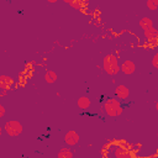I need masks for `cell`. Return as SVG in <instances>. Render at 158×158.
Segmentation results:
<instances>
[{"label":"cell","mask_w":158,"mask_h":158,"mask_svg":"<svg viewBox=\"0 0 158 158\" xmlns=\"http://www.w3.org/2000/svg\"><path fill=\"white\" fill-rule=\"evenodd\" d=\"M146 5L149 10H157L158 9V0H147Z\"/></svg>","instance_id":"obj_14"},{"label":"cell","mask_w":158,"mask_h":158,"mask_svg":"<svg viewBox=\"0 0 158 158\" xmlns=\"http://www.w3.org/2000/svg\"><path fill=\"white\" fill-rule=\"evenodd\" d=\"M64 142H65L67 146H75V144L79 142V135H78L75 131L70 130V131H68V132L65 133V136H64Z\"/></svg>","instance_id":"obj_6"},{"label":"cell","mask_w":158,"mask_h":158,"mask_svg":"<svg viewBox=\"0 0 158 158\" xmlns=\"http://www.w3.org/2000/svg\"><path fill=\"white\" fill-rule=\"evenodd\" d=\"M4 130L9 137H17L22 133L23 127L22 125L16 120H7L4 125Z\"/></svg>","instance_id":"obj_3"},{"label":"cell","mask_w":158,"mask_h":158,"mask_svg":"<svg viewBox=\"0 0 158 158\" xmlns=\"http://www.w3.org/2000/svg\"><path fill=\"white\" fill-rule=\"evenodd\" d=\"M120 70H121L123 74H126V75H131V74H133V73L136 72V64H135L131 59H126V60H123V62L121 63Z\"/></svg>","instance_id":"obj_4"},{"label":"cell","mask_w":158,"mask_h":158,"mask_svg":"<svg viewBox=\"0 0 158 158\" xmlns=\"http://www.w3.org/2000/svg\"><path fill=\"white\" fill-rule=\"evenodd\" d=\"M90 104H91V101H90V99L86 98V96H80V98L77 100V105H78V107L81 109V110H86V109L90 106Z\"/></svg>","instance_id":"obj_9"},{"label":"cell","mask_w":158,"mask_h":158,"mask_svg":"<svg viewBox=\"0 0 158 158\" xmlns=\"http://www.w3.org/2000/svg\"><path fill=\"white\" fill-rule=\"evenodd\" d=\"M104 110H105L106 115H109L111 117H116L122 114V105L117 99L109 98L104 102Z\"/></svg>","instance_id":"obj_2"},{"label":"cell","mask_w":158,"mask_h":158,"mask_svg":"<svg viewBox=\"0 0 158 158\" xmlns=\"http://www.w3.org/2000/svg\"><path fill=\"white\" fill-rule=\"evenodd\" d=\"M152 65H153V68H156V69H158V52L153 56V58H152Z\"/></svg>","instance_id":"obj_16"},{"label":"cell","mask_w":158,"mask_h":158,"mask_svg":"<svg viewBox=\"0 0 158 158\" xmlns=\"http://www.w3.org/2000/svg\"><path fill=\"white\" fill-rule=\"evenodd\" d=\"M156 109H157V111H158V101L156 102Z\"/></svg>","instance_id":"obj_20"},{"label":"cell","mask_w":158,"mask_h":158,"mask_svg":"<svg viewBox=\"0 0 158 158\" xmlns=\"http://www.w3.org/2000/svg\"><path fill=\"white\" fill-rule=\"evenodd\" d=\"M128 95H130V90H128V88H127L125 84H118V85L115 88V96L118 98L120 100L127 99Z\"/></svg>","instance_id":"obj_5"},{"label":"cell","mask_w":158,"mask_h":158,"mask_svg":"<svg viewBox=\"0 0 158 158\" xmlns=\"http://www.w3.org/2000/svg\"><path fill=\"white\" fill-rule=\"evenodd\" d=\"M63 1H64L65 4H69V2H70V0H63Z\"/></svg>","instance_id":"obj_19"},{"label":"cell","mask_w":158,"mask_h":158,"mask_svg":"<svg viewBox=\"0 0 158 158\" xmlns=\"http://www.w3.org/2000/svg\"><path fill=\"white\" fill-rule=\"evenodd\" d=\"M69 5H70L73 9H75V10H79V9L81 7V0H70Z\"/></svg>","instance_id":"obj_15"},{"label":"cell","mask_w":158,"mask_h":158,"mask_svg":"<svg viewBox=\"0 0 158 158\" xmlns=\"http://www.w3.org/2000/svg\"><path fill=\"white\" fill-rule=\"evenodd\" d=\"M138 25H139V27H141L142 30H147V28L153 27V22H152V20H151L149 17H142V19L139 20Z\"/></svg>","instance_id":"obj_10"},{"label":"cell","mask_w":158,"mask_h":158,"mask_svg":"<svg viewBox=\"0 0 158 158\" xmlns=\"http://www.w3.org/2000/svg\"><path fill=\"white\" fill-rule=\"evenodd\" d=\"M11 84H12V78L11 77L5 75V74L0 75V88H1V90H9Z\"/></svg>","instance_id":"obj_7"},{"label":"cell","mask_w":158,"mask_h":158,"mask_svg":"<svg viewBox=\"0 0 158 158\" xmlns=\"http://www.w3.org/2000/svg\"><path fill=\"white\" fill-rule=\"evenodd\" d=\"M44 80L48 84H53L57 80V74L53 70H47L46 74H44Z\"/></svg>","instance_id":"obj_11"},{"label":"cell","mask_w":158,"mask_h":158,"mask_svg":"<svg viewBox=\"0 0 158 158\" xmlns=\"http://www.w3.org/2000/svg\"><path fill=\"white\" fill-rule=\"evenodd\" d=\"M73 152L69 148H60L58 152V158H72Z\"/></svg>","instance_id":"obj_13"},{"label":"cell","mask_w":158,"mask_h":158,"mask_svg":"<svg viewBox=\"0 0 158 158\" xmlns=\"http://www.w3.org/2000/svg\"><path fill=\"white\" fill-rule=\"evenodd\" d=\"M102 68L105 70L106 74L109 75H116L120 70V65H118V59L115 54L110 53L106 54L102 59Z\"/></svg>","instance_id":"obj_1"},{"label":"cell","mask_w":158,"mask_h":158,"mask_svg":"<svg viewBox=\"0 0 158 158\" xmlns=\"http://www.w3.org/2000/svg\"><path fill=\"white\" fill-rule=\"evenodd\" d=\"M4 115H5V107L0 105V117H4Z\"/></svg>","instance_id":"obj_17"},{"label":"cell","mask_w":158,"mask_h":158,"mask_svg":"<svg viewBox=\"0 0 158 158\" xmlns=\"http://www.w3.org/2000/svg\"><path fill=\"white\" fill-rule=\"evenodd\" d=\"M47 1H48V2H51V4H54V2H57L58 0H47Z\"/></svg>","instance_id":"obj_18"},{"label":"cell","mask_w":158,"mask_h":158,"mask_svg":"<svg viewBox=\"0 0 158 158\" xmlns=\"http://www.w3.org/2000/svg\"><path fill=\"white\" fill-rule=\"evenodd\" d=\"M143 33H144V37H146L148 41H153V40H157V38H158V30H156L154 27L143 30Z\"/></svg>","instance_id":"obj_8"},{"label":"cell","mask_w":158,"mask_h":158,"mask_svg":"<svg viewBox=\"0 0 158 158\" xmlns=\"http://www.w3.org/2000/svg\"><path fill=\"white\" fill-rule=\"evenodd\" d=\"M115 157L116 158H127V157H130V152L122 147H117L115 149Z\"/></svg>","instance_id":"obj_12"}]
</instances>
